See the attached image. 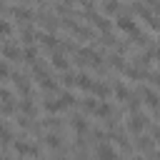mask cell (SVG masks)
<instances>
[{"label": "cell", "instance_id": "cell-8", "mask_svg": "<svg viewBox=\"0 0 160 160\" xmlns=\"http://www.w3.org/2000/svg\"><path fill=\"white\" fill-rule=\"evenodd\" d=\"M2 55H5V58H10V60H15V58H20V50H18V48H12V45H5V48H2Z\"/></svg>", "mask_w": 160, "mask_h": 160}, {"label": "cell", "instance_id": "cell-19", "mask_svg": "<svg viewBox=\"0 0 160 160\" xmlns=\"http://www.w3.org/2000/svg\"><path fill=\"white\" fill-rule=\"evenodd\" d=\"M48 145H50V148H58V145H60V138H58V135H48Z\"/></svg>", "mask_w": 160, "mask_h": 160}, {"label": "cell", "instance_id": "cell-22", "mask_svg": "<svg viewBox=\"0 0 160 160\" xmlns=\"http://www.w3.org/2000/svg\"><path fill=\"white\" fill-rule=\"evenodd\" d=\"M115 92H118V98H128V90H125V88H118Z\"/></svg>", "mask_w": 160, "mask_h": 160}, {"label": "cell", "instance_id": "cell-20", "mask_svg": "<svg viewBox=\"0 0 160 160\" xmlns=\"http://www.w3.org/2000/svg\"><path fill=\"white\" fill-rule=\"evenodd\" d=\"M25 58H28V60H35V58H38L35 48H28V50H25Z\"/></svg>", "mask_w": 160, "mask_h": 160}, {"label": "cell", "instance_id": "cell-6", "mask_svg": "<svg viewBox=\"0 0 160 160\" xmlns=\"http://www.w3.org/2000/svg\"><path fill=\"white\" fill-rule=\"evenodd\" d=\"M15 150H18L20 155H35V148L28 145V142H15Z\"/></svg>", "mask_w": 160, "mask_h": 160}, {"label": "cell", "instance_id": "cell-4", "mask_svg": "<svg viewBox=\"0 0 160 160\" xmlns=\"http://www.w3.org/2000/svg\"><path fill=\"white\" fill-rule=\"evenodd\" d=\"M52 68H60V70H68V60H65V55H60V52H55V55H52Z\"/></svg>", "mask_w": 160, "mask_h": 160}, {"label": "cell", "instance_id": "cell-9", "mask_svg": "<svg viewBox=\"0 0 160 160\" xmlns=\"http://www.w3.org/2000/svg\"><path fill=\"white\" fill-rule=\"evenodd\" d=\"M90 90H92L95 95H100V98H108V92H110L105 85H98V82H92V88H90Z\"/></svg>", "mask_w": 160, "mask_h": 160}, {"label": "cell", "instance_id": "cell-5", "mask_svg": "<svg viewBox=\"0 0 160 160\" xmlns=\"http://www.w3.org/2000/svg\"><path fill=\"white\" fill-rule=\"evenodd\" d=\"M75 85L82 88V90H90V88H92V80H90L88 75H78V78H75Z\"/></svg>", "mask_w": 160, "mask_h": 160}, {"label": "cell", "instance_id": "cell-7", "mask_svg": "<svg viewBox=\"0 0 160 160\" xmlns=\"http://www.w3.org/2000/svg\"><path fill=\"white\" fill-rule=\"evenodd\" d=\"M145 102H148L150 108H158V105H160V98H158L152 90H145Z\"/></svg>", "mask_w": 160, "mask_h": 160}, {"label": "cell", "instance_id": "cell-18", "mask_svg": "<svg viewBox=\"0 0 160 160\" xmlns=\"http://www.w3.org/2000/svg\"><path fill=\"white\" fill-rule=\"evenodd\" d=\"M42 42H45V45H48V48H55V45H58V42H55V38H52V35H42Z\"/></svg>", "mask_w": 160, "mask_h": 160}, {"label": "cell", "instance_id": "cell-24", "mask_svg": "<svg viewBox=\"0 0 160 160\" xmlns=\"http://www.w3.org/2000/svg\"><path fill=\"white\" fill-rule=\"evenodd\" d=\"M155 142H160V128L155 130Z\"/></svg>", "mask_w": 160, "mask_h": 160}, {"label": "cell", "instance_id": "cell-16", "mask_svg": "<svg viewBox=\"0 0 160 160\" xmlns=\"http://www.w3.org/2000/svg\"><path fill=\"white\" fill-rule=\"evenodd\" d=\"M15 15H18V18H22V20H30V10H25V8H18V10H15Z\"/></svg>", "mask_w": 160, "mask_h": 160}, {"label": "cell", "instance_id": "cell-21", "mask_svg": "<svg viewBox=\"0 0 160 160\" xmlns=\"http://www.w3.org/2000/svg\"><path fill=\"white\" fill-rule=\"evenodd\" d=\"M8 75H10V70H8V65H2V62H0V78H8Z\"/></svg>", "mask_w": 160, "mask_h": 160}, {"label": "cell", "instance_id": "cell-15", "mask_svg": "<svg viewBox=\"0 0 160 160\" xmlns=\"http://www.w3.org/2000/svg\"><path fill=\"white\" fill-rule=\"evenodd\" d=\"M10 30H12L10 22L8 20H0V35H10Z\"/></svg>", "mask_w": 160, "mask_h": 160}, {"label": "cell", "instance_id": "cell-3", "mask_svg": "<svg viewBox=\"0 0 160 160\" xmlns=\"http://www.w3.org/2000/svg\"><path fill=\"white\" fill-rule=\"evenodd\" d=\"M118 28L125 30V32H135V22H132V18H118Z\"/></svg>", "mask_w": 160, "mask_h": 160}, {"label": "cell", "instance_id": "cell-26", "mask_svg": "<svg viewBox=\"0 0 160 160\" xmlns=\"http://www.w3.org/2000/svg\"><path fill=\"white\" fill-rule=\"evenodd\" d=\"M132 160H142V158H132Z\"/></svg>", "mask_w": 160, "mask_h": 160}, {"label": "cell", "instance_id": "cell-27", "mask_svg": "<svg viewBox=\"0 0 160 160\" xmlns=\"http://www.w3.org/2000/svg\"><path fill=\"white\" fill-rule=\"evenodd\" d=\"M0 8H2V2H0Z\"/></svg>", "mask_w": 160, "mask_h": 160}, {"label": "cell", "instance_id": "cell-10", "mask_svg": "<svg viewBox=\"0 0 160 160\" xmlns=\"http://www.w3.org/2000/svg\"><path fill=\"white\" fill-rule=\"evenodd\" d=\"M118 8H120V2H118V0H105V5H102V10H105V12H118Z\"/></svg>", "mask_w": 160, "mask_h": 160}, {"label": "cell", "instance_id": "cell-2", "mask_svg": "<svg viewBox=\"0 0 160 160\" xmlns=\"http://www.w3.org/2000/svg\"><path fill=\"white\" fill-rule=\"evenodd\" d=\"M145 125H148V122H145V115H132V118L128 120V130H132V132H140Z\"/></svg>", "mask_w": 160, "mask_h": 160}, {"label": "cell", "instance_id": "cell-25", "mask_svg": "<svg viewBox=\"0 0 160 160\" xmlns=\"http://www.w3.org/2000/svg\"><path fill=\"white\" fill-rule=\"evenodd\" d=\"M0 160H10V158H5V155H0Z\"/></svg>", "mask_w": 160, "mask_h": 160}, {"label": "cell", "instance_id": "cell-1", "mask_svg": "<svg viewBox=\"0 0 160 160\" xmlns=\"http://www.w3.org/2000/svg\"><path fill=\"white\" fill-rule=\"evenodd\" d=\"M95 155H98V160H118V152H115L110 145H105V142L98 148V152H95Z\"/></svg>", "mask_w": 160, "mask_h": 160}, {"label": "cell", "instance_id": "cell-11", "mask_svg": "<svg viewBox=\"0 0 160 160\" xmlns=\"http://www.w3.org/2000/svg\"><path fill=\"white\" fill-rule=\"evenodd\" d=\"M95 115H98V118H108V115H110V105H108V102H102V105H98V110H95Z\"/></svg>", "mask_w": 160, "mask_h": 160}, {"label": "cell", "instance_id": "cell-17", "mask_svg": "<svg viewBox=\"0 0 160 160\" xmlns=\"http://www.w3.org/2000/svg\"><path fill=\"white\" fill-rule=\"evenodd\" d=\"M72 128H75V130H85V128H88V122H85V120H80V118H75V120H72Z\"/></svg>", "mask_w": 160, "mask_h": 160}, {"label": "cell", "instance_id": "cell-12", "mask_svg": "<svg viewBox=\"0 0 160 160\" xmlns=\"http://www.w3.org/2000/svg\"><path fill=\"white\" fill-rule=\"evenodd\" d=\"M82 108H85V110H88V112H95V110H98V102H95V100H92V98H88V100H85V102H82Z\"/></svg>", "mask_w": 160, "mask_h": 160}, {"label": "cell", "instance_id": "cell-23", "mask_svg": "<svg viewBox=\"0 0 160 160\" xmlns=\"http://www.w3.org/2000/svg\"><path fill=\"white\" fill-rule=\"evenodd\" d=\"M152 82H155V85L160 88V75H152Z\"/></svg>", "mask_w": 160, "mask_h": 160}, {"label": "cell", "instance_id": "cell-28", "mask_svg": "<svg viewBox=\"0 0 160 160\" xmlns=\"http://www.w3.org/2000/svg\"><path fill=\"white\" fill-rule=\"evenodd\" d=\"M62 160H68V158H62Z\"/></svg>", "mask_w": 160, "mask_h": 160}, {"label": "cell", "instance_id": "cell-14", "mask_svg": "<svg viewBox=\"0 0 160 160\" xmlns=\"http://www.w3.org/2000/svg\"><path fill=\"white\" fill-rule=\"evenodd\" d=\"M20 108H22V112H28V115H30V112H35V105H32L30 100H22V105H20Z\"/></svg>", "mask_w": 160, "mask_h": 160}, {"label": "cell", "instance_id": "cell-13", "mask_svg": "<svg viewBox=\"0 0 160 160\" xmlns=\"http://www.w3.org/2000/svg\"><path fill=\"white\" fill-rule=\"evenodd\" d=\"M15 85H18V88H20L22 92H28V80H25L22 75H20V78H15Z\"/></svg>", "mask_w": 160, "mask_h": 160}]
</instances>
